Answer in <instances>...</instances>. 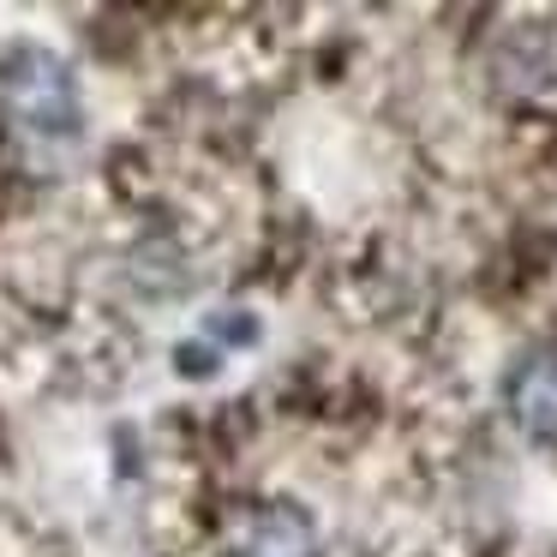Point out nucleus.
<instances>
[{"instance_id":"nucleus-1","label":"nucleus","mask_w":557,"mask_h":557,"mask_svg":"<svg viewBox=\"0 0 557 557\" xmlns=\"http://www.w3.org/2000/svg\"><path fill=\"white\" fill-rule=\"evenodd\" d=\"M0 102H7L13 133L30 138V145H66L85 126V102H78L73 66L54 49H37V42L7 54V66H0Z\"/></svg>"},{"instance_id":"nucleus-2","label":"nucleus","mask_w":557,"mask_h":557,"mask_svg":"<svg viewBox=\"0 0 557 557\" xmlns=\"http://www.w3.org/2000/svg\"><path fill=\"white\" fill-rule=\"evenodd\" d=\"M504 401H509V420H516L533 444H557V360L552 354L516 366Z\"/></svg>"},{"instance_id":"nucleus-3","label":"nucleus","mask_w":557,"mask_h":557,"mask_svg":"<svg viewBox=\"0 0 557 557\" xmlns=\"http://www.w3.org/2000/svg\"><path fill=\"white\" fill-rule=\"evenodd\" d=\"M234 557H318V528L300 504H270L240 528Z\"/></svg>"},{"instance_id":"nucleus-4","label":"nucleus","mask_w":557,"mask_h":557,"mask_svg":"<svg viewBox=\"0 0 557 557\" xmlns=\"http://www.w3.org/2000/svg\"><path fill=\"white\" fill-rule=\"evenodd\" d=\"M210 336H216V342H240V348H246V342H258V324L246 312H216V318H210Z\"/></svg>"}]
</instances>
